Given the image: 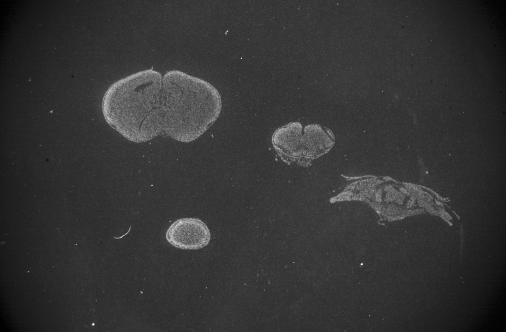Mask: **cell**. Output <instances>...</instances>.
Segmentation results:
<instances>
[{
	"mask_svg": "<svg viewBox=\"0 0 506 332\" xmlns=\"http://www.w3.org/2000/svg\"><path fill=\"white\" fill-rule=\"evenodd\" d=\"M102 108L108 124L131 142H145L164 134L190 142L217 120L221 100L203 79L177 70L162 75L149 69L111 85Z\"/></svg>",
	"mask_w": 506,
	"mask_h": 332,
	"instance_id": "cell-1",
	"label": "cell"
},
{
	"mask_svg": "<svg viewBox=\"0 0 506 332\" xmlns=\"http://www.w3.org/2000/svg\"><path fill=\"white\" fill-rule=\"evenodd\" d=\"M303 137L307 159L313 156L316 150L323 151L330 147L333 144V140L330 135L318 125L306 126L304 129Z\"/></svg>",
	"mask_w": 506,
	"mask_h": 332,
	"instance_id": "cell-3",
	"label": "cell"
},
{
	"mask_svg": "<svg viewBox=\"0 0 506 332\" xmlns=\"http://www.w3.org/2000/svg\"><path fill=\"white\" fill-rule=\"evenodd\" d=\"M166 237L172 246L185 250H196L207 246L211 239L210 231L199 218L177 219L168 228Z\"/></svg>",
	"mask_w": 506,
	"mask_h": 332,
	"instance_id": "cell-2",
	"label": "cell"
}]
</instances>
